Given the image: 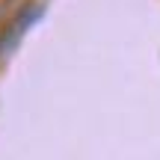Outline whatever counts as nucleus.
Masks as SVG:
<instances>
[]
</instances>
